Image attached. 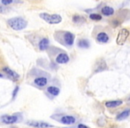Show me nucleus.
<instances>
[{"label": "nucleus", "mask_w": 130, "mask_h": 128, "mask_svg": "<svg viewBox=\"0 0 130 128\" xmlns=\"http://www.w3.org/2000/svg\"></svg>", "instance_id": "obj_28"}, {"label": "nucleus", "mask_w": 130, "mask_h": 128, "mask_svg": "<svg viewBox=\"0 0 130 128\" xmlns=\"http://www.w3.org/2000/svg\"><path fill=\"white\" fill-rule=\"evenodd\" d=\"M21 119H22V117L19 114H16V115H4L2 117H0V122L6 124H12L20 122Z\"/></svg>", "instance_id": "obj_5"}, {"label": "nucleus", "mask_w": 130, "mask_h": 128, "mask_svg": "<svg viewBox=\"0 0 130 128\" xmlns=\"http://www.w3.org/2000/svg\"><path fill=\"white\" fill-rule=\"evenodd\" d=\"M130 115V108H126V109L123 110L122 112H120L119 114H118L117 117H116V119L118 121H121L124 120V119L127 118Z\"/></svg>", "instance_id": "obj_16"}, {"label": "nucleus", "mask_w": 130, "mask_h": 128, "mask_svg": "<svg viewBox=\"0 0 130 128\" xmlns=\"http://www.w3.org/2000/svg\"><path fill=\"white\" fill-rule=\"evenodd\" d=\"M3 71H4V72L6 73V74L10 78H12L13 80H19V78H20V75H19L18 73L15 72V71H13V69H11L8 67L3 68Z\"/></svg>", "instance_id": "obj_10"}, {"label": "nucleus", "mask_w": 130, "mask_h": 128, "mask_svg": "<svg viewBox=\"0 0 130 128\" xmlns=\"http://www.w3.org/2000/svg\"><path fill=\"white\" fill-rule=\"evenodd\" d=\"M61 38H62V41H61V44L66 45L68 46L73 45L75 40V35L73 33L70 32V31H61Z\"/></svg>", "instance_id": "obj_4"}, {"label": "nucleus", "mask_w": 130, "mask_h": 128, "mask_svg": "<svg viewBox=\"0 0 130 128\" xmlns=\"http://www.w3.org/2000/svg\"><path fill=\"white\" fill-rule=\"evenodd\" d=\"M95 39L99 44H106L110 41V36L104 31H100L96 34Z\"/></svg>", "instance_id": "obj_7"}, {"label": "nucleus", "mask_w": 130, "mask_h": 128, "mask_svg": "<svg viewBox=\"0 0 130 128\" xmlns=\"http://www.w3.org/2000/svg\"><path fill=\"white\" fill-rule=\"evenodd\" d=\"M128 101H130V98H129V99H128Z\"/></svg>", "instance_id": "obj_27"}, {"label": "nucleus", "mask_w": 130, "mask_h": 128, "mask_svg": "<svg viewBox=\"0 0 130 128\" xmlns=\"http://www.w3.org/2000/svg\"><path fill=\"white\" fill-rule=\"evenodd\" d=\"M13 2V0H1V3L4 6H9Z\"/></svg>", "instance_id": "obj_22"}, {"label": "nucleus", "mask_w": 130, "mask_h": 128, "mask_svg": "<svg viewBox=\"0 0 130 128\" xmlns=\"http://www.w3.org/2000/svg\"><path fill=\"white\" fill-rule=\"evenodd\" d=\"M78 128H89V127L87 125H85V124H79L78 125Z\"/></svg>", "instance_id": "obj_24"}, {"label": "nucleus", "mask_w": 130, "mask_h": 128, "mask_svg": "<svg viewBox=\"0 0 130 128\" xmlns=\"http://www.w3.org/2000/svg\"><path fill=\"white\" fill-rule=\"evenodd\" d=\"M72 21H73V22L76 24H81L86 22V18L84 16H82V15L75 14V15H73V17H72Z\"/></svg>", "instance_id": "obj_19"}, {"label": "nucleus", "mask_w": 130, "mask_h": 128, "mask_svg": "<svg viewBox=\"0 0 130 128\" xmlns=\"http://www.w3.org/2000/svg\"><path fill=\"white\" fill-rule=\"evenodd\" d=\"M48 83V78L45 77H38L34 79V84L38 87H45Z\"/></svg>", "instance_id": "obj_11"}, {"label": "nucleus", "mask_w": 130, "mask_h": 128, "mask_svg": "<svg viewBox=\"0 0 130 128\" xmlns=\"http://www.w3.org/2000/svg\"><path fill=\"white\" fill-rule=\"evenodd\" d=\"M101 13H102V14L104 15V16L110 17L115 13V10H114L112 7H110V6H103V7L101 9Z\"/></svg>", "instance_id": "obj_13"}, {"label": "nucleus", "mask_w": 130, "mask_h": 128, "mask_svg": "<svg viewBox=\"0 0 130 128\" xmlns=\"http://www.w3.org/2000/svg\"><path fill=\"white\" fill-rule=\"evenodd\" d=\"M89 18L90 20L92 21H94V22H99V21L102 20V15L99 14V13H92L89 14Z\"/></svg>", "instance_id": "obj_20"}, {"label": "nucleus", "mask_w": 130, "mask_h": 128, "mask_svg": "<svg viewBox=\"0 0 130 128\" xmlns=\"http://www.w3.org/2000/svg\"><path fill=\"white\" fill-rule=\"evenodd\" d=\"M49 47V39L47 38H43L38 42V48L40 51H45Z\"/></svg>", "instance_id": "obj_14"}, {"label": "nucleus", "mask_w": 130, "mask_h": 128, "mask_svg": "<svg viewBox=\"0 0 130 128\" xmlns=\"http://www.w3.org/2000/svg\"><path fill=\"white\" fill-rule=\"evenodd\" d=\"M55 61L58 64H65L70 61V56L66 52H60L55 57Z\"/></svg>", "instance_id": "obj_8"}, {"label": "nucleus", "mask_w": 130, "mask_h": 128, "mask_svg": "<svg viewBox=\"0 0 130 128\" xmlns=\"http://www.w3.org/2000/svg\"><path fill=\"white\" fill-rule=\"evenodd\" d=\"M123 104V101L121 100H115V101H109L105 102V106L107 108H117V107L120 106Z\"/></svg>", "instance_id": "obj_15"}, {"label": "nucleus", "mask_w": 130, "mask_h": 128, "mask_svg": "<svg viewBox=\"0 0 130 128\" xmlns=\"http://www.w3.org/2000/svg\"><path fill=\"white\" fill-rule=\"evenodd\" d=\"M18 91H19V86H16V87H15L14 90H13V99H14V97L16 96V94H17V93H18Z\"/></svg>", "instance_id": "obj_23"}, {"label": "nucleus", "mask_w": 130, "mask_h": 128, "mask_svg": "<svg viewBox=\"0 0 130 128\" xmlns=\"http://www.w3.org/2000/svg\"><path fill=\"white\" fill-rule=\"evenodd\" d=\"M3 77H4V76H3V75L1 74V73H0V78H3Z\"/></svg>", "instance_id": "obj_26"}, {"label": "nucleus", "mask_w": 130, "mask_h": 128, "mask_svg": "<svg viewBox=\"0 0 130 128\" xmlns=\"http://www.w3.org/2000/svg\"><path fill=\"white\" fill-rule=\"evenodd\" d=\"M7 24L12 29L15 31L23 30L28 26V22L22 17H13L7 20Z\"/></svg>", "instance_id": "obj_1"}, {"label": "nucleus", "mask_w": 130, "mask_h": 128, "mask_svg": "<svg viewBox=\"0 0 130 128\" xmlns=\"http://www.w3.org/2000/svg\"><path fill=\"white\" fill-rule=\"evenodd\" d=\"M107 65L106 62L104 61V60L103 59H99L95 63V66H94V72H101V71H103L105 69H107Z\"/></svg>", "instance_id": "obj_9"}, {"label": "nucleus", "mask_w": 130, "mask_h": 128, "mask_svg": "<svg viewBox=\"0 0 130 128\" xmlns=\"http://www.w3.org/2000/svg\"><path fill=\"white\" fill-rule=\"evenodd\" d=\"M78 46L81 49H87L90 47V42H89V40L85 39V38H82V39L78 40Z\"/></svg>", "instance_id": "obj_17"}, {"label": "nucleus", "mask_w": 130, "mask_h": 128, "mask_svg": "<svg viewBox=\"0 0 130 128\" xmlns=\"http://www.w3.org/2000/svg\"><path fill=\"white\" fill-rule=\"evenodd\" d=\"M39 17L43 21H45L46 23L51 24V25L59 24V23H61V21H62L61 16L60 14H57V13L50 14V13H42L39 14Z\"/></svg>", "instance_id": "obj_2"}, {"label": "nucleus", "mask_w": 130, "mask_h": 128, "mask_svg": "<svg viewBox=\"0 0 130 128\" xmlns=\"http://www.w3.org/2000/svg\"><path fill=\"white\" fill-rule=\"evenodd\" d=\"M27 124L31 127L34 128H50L53 127L51 124H48L46 122H43V121H29L27 122Z\"/></svg>", "instance_id": "obj_6"}, {"label": "nucleus", "mask_w": 130, "mask_h": 128, "mask_svg": "<svg viewBox=\"0 0 130 128\" xmlns=\"http://www.w3.org/2000/svg\"><path fill=\"white\" fill-rule=\"evenodd\" d=\"M0 13H4V7L0 6Z\"/></svg>", "instance_id": "obj_25"}, {"label": "nucleus", "mask_w": 130, "mask_h": 128, "mask_svg": "<svg viewBox=\"0 0 130 128\" xmlns=\"http://www.w3.org/2000/svg\"><path fill=\"white\" fill-rule=\"evenodd\" d=\"M60 122L63 124H73L76 123V118L72 116H63L61 119H60Z\"/></svg>", "instance_id": "obj_12"}, {"label": "nucleus", "mask_w": 130, "mask_h": 128, "mask_svg": "<svg viewBox=\"0 0 130 128\" xmlns=\"http://www.w3.org/2000/svg\"><path fill=\"white\" fill-rule=\"evenodd\" d=\"M46 91L49 94H51L52 96H54V97H55V96H58L60 94V89L56 86H54V85L48 86L46 89Z\"/></svg>", "instance_id": "obj_18"}, {"label": "nucleus", "mask_w": 130, "mask_h": 128, "mask_svg": "<svg viewBox=\"0 0 130 128\" xmlns=\"http://www.w3.org/2000/svg\"><path fill=\"white\" fill-rule=\"evenodd\" d=\"M122 22H123L122 21L119 20V19H113V20L110 21V24H111L113 28H116V27H118V26H119Z\"/></svg>", "instance_id": "obj_21"}, {"label": "nucleus", "mask_w": 130, "mask_h": 128, "mask_svg": "<svg viewBox=\"0 0 130 128\" xmlns=\"http://www.w3.org/2000/svg\"><path fill=\"white\" fill-rule=\"evenodd\" d=\"M130 36V32L126 28H122L119 29V33L117 35V38H116V44L118 45H123L126 41L128 39Z\"/></svg>", "instance_id": "obj_3"}]
</instances>
